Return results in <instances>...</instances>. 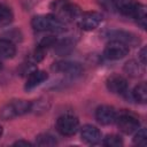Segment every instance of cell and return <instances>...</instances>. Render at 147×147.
<instances>
[{"label": "cell", "instance_id": "obj_1", "mask_svg": "<svg viewBox=\"0 0 147 147\" xmlns=\"http://www.w3.org/2000/svg\"><path fill=\"white\" fill-rule=\"evenodd\" d=\"M32 28L38 32H63L65 30V24L59 17L53 14L49 15H38L31 21Z\"/></svg>", "mask_w": 147, "mask_h": 147}, {"label": "cell", "instance_id": "obj_2", "mask_svg": "<svg viewBox=\"0 0 147 147\" xmlns=\"http://www.w3.org/2000/svg\"><path fill=\"white\" fill-rule=\"evenodd\" d=\"M51 9L55 13L54 15L64 23L69 21H77L82 14L80 8L70 0H54L51 5Z\"/></svg>", "mask_w": 147, "mask_h": 147}, {"label": "cell", "instance_id": "obj_3", "mask_svg": "<svg viewBox=\"0 0 147 147\" xmlns=\"http://www.w3.org/2000/svg\"><path fill=\"white\" fill-rule=\"evenodd\" d=\"M32 110V102L25 100H13L6 103L0 109V118L3 121L13 119L15 117L28 114Z\"/></svg>", "mask_w": 147, "mask_h": 147}, {"label": "cell", "instance_id": "obj_4", "mask_svg": "<svg viewBox=\"0 0 147 147\" xmlns=\"http://www.w3.org/2000/svg\"><path fill=\"white\" fill-rule=\"evenodd\" d=\"M55 127L62 136H74L79 127V121L76 116L64 114L61 115L55 123Z\"/></svg>", "mask_w": 147, "mask_h": 147}, {"label": "cell", "instance_id": "obj_5", "mask_svg": "<svg viewBox=\"0 0 147 147\" xmlns=\"http://www.w3.org/2000/svg\"><path fill=\"white\" fill-rule=\"evenodd\" d=\"M115 122L117 123L119 131H122L125 134H131V133L136 132L140 126L138 117L134 116L133 114H130L126 111H122L119 114L117 113V117H116Z\"/></svg>", "mask_w": 147, "mask_h": 147}, {"label": "cell", "instance_id": "obj_6", "mask_svg": "<svg viewBox=\"0 0 147 147\" xmlns=\"http://www.w3.org/2000/svg\"><path fill=\"white\" fill-rule=\"evenodd\" d=\"M102 18H103V16L101 13L86 11V13H82L79 15L77 23L80 29H83L85 31H92L100 25V23L102 22Z\"/></svg>", "mask_w": 147, "mask_h": 147}, {"label": "cell", "instance_id": "obj_7", "mask_svg": "<svg viewBox=\"0 0 147 147\" xmlns=\"http://www.w3.org/2000/svg\"><path fill=\"white\" fill-rule=\"evenodd\" d=\"M129 53V46L118 40H110L105 47L103 55L108 60H121Z\"/></svg>", "mask_w": 147, "mask_h": 147}, {"label": "cell", "instance_id": "obj_8", "mask_svg": "<svg viewBox=\"0 0 147 147\" xmlns=\"http://www.w3.org/2000/svg\"><path fill=\"white\" fill-rule=\"evenodd\" d=\"M117 117V111L115 110V108L110 107V106H100L96 108L95 110V118L100 124L103 125H109L115 123Z\"/></svg>", "mask_w": 147, "mask_h": 147}, {"label": "cell", "instance_id": "obj_9", "mask_svg": "<svg viewBox=\"0 0 147 147\" xmlns=\"http://www.w3.org/2000/svg\"><path fill=\"white\" fill-rule=\"evenodd\" d=\"M106 85L109 92L115 94H124L127 91V82L123 76L111 75L107 78Z\"/></svg>", "mask_w": 147, "mask_h": 147}, {"label": "cell", "instance_id": "obj_10", "mask_svg": "<svg viewBox=\"0 0 147 147\" xmlns=\"http://www.w3.org/2000/svg\"><path fill=\"white\" fill-rule=\"evenodd\" d=\"M82 140L90 145H96L101 140V132L100 130L94 125H84L80 130Z\"/></svg>", "mask_w": 147, "mask_h": 147}, {"label": "cell", "instance_id": "obj_11", "mask_svg": "<svg viewBox=\"0 0 147 147\" xmlns=\"http://www.w3.org/2000/svg\"><path fill=\"white\" fill-rule=\"evenodd\" d=\"M52 69L54 71L63 72V74L71 75V76H76L82 71V67L78 63L71 62V61H57L53 64Z\"/></svg>", "mask_w": 147, "mask_h": 147}, {"label": "cell", "instance_id": "obj_12", "mask_svg": "<svg viewBox=\"0 0 147 147\" xmlns=\"http://www.w3.org/2000/svg\"><path fill=\"white\" fill-rule=\"evenodd\" d=\"M48 78V75L47 72L42 71V70H33L31 72H29V76L26 78V82H25V86L24 88L30 91L37 86H39L41 83H44L46 79Z\"/></svg>", "mask_w": 147, "mask_h": 147}, {"label": "cell", "instance_id": "obj_13", "mask_svg": "<svg viewBox=\"0 0 147 147\" xmlns=\"http://www.w3.org/2000/svg\"><path fill=\"white\" fill-rule=\"evenodd\" d=\"M140 2H138L137 0H115L114 7L122 14L125 16H133L136 9L138 8Z\"/></svg>", "mask_w": 147, "mask_h": 147}, {"label": "cell", "instance_id": "obj_14", "mask_svg": "<svg viewBox=\"0 0 147 147\" xmlns=\"http://www.w3.org/2000/svg\"><path fill=\"white\" fill-rule=\"evenodd\" d=\"M109 38H111V40H118L121 42H124L127 46H133L137 42H139V39H137V37L130 32L126 31H121V30H114L110 31L108 33Z\"/></svg>", "mask_w": 147, "mask_h": 147}, {"label": "cell", "instance_id": "obj_15", "mask_svg": "<svg viewBox=\"0 0 147 147\" xmlns=\"http://www.w3.org/2000/svg\"><path fill=\"white\" fill-rule=\"evenodd\" d=\"M16 54V47L9 39H0V59H11Z\"/></svg>", "mask_w": 147, "mask_h": 147}, {"label": "cell", "instance_id": "obj_16", "mask_svg": "<svg viewBox=\"0 0 147 147\" xmlns=\"http://www.w3.org/2000/svg\"><path fill=\"white\" fill-rule=\"evenodd\" d=\"M132 96L137 102L145 103L147 101V87L145 83H140L132 91Z\"/></svg>", "mask_w": 147, "mask_h": 147}, {"label": "cell", "instance_id": "obj_17", "mask_svg": "<svg viewBox=\"0 0 147 147\" xmlns=\"http://www.w3.org/2000/svg\"><path fill=\"white\" fill-rule=\"evenodd\" d=\"M13 18H14V15L11 9L8 6L0 3V26L10 24Z\"/></svg>", "mask_w": 147, "mask_h": 147}, {"label": "cell", "instance_id": "obj_18", "mask_svg": "<svg viewBox=\"0 0 147 147\" xmlns=\"http://www.w3.org/2000/svg\"><path fill=\"white\" fill-rule=\"evenodd\" d=\"M132 17L136 20V22L142 29L146 28V17H147V15H146V7L142 3H139V6L136 9V11H134V14H133Z\"/></svg>", "mask_w": 147, "mask_h": 147}, {"label": "cell", "instance_id": "obj_19", "mask_svg": "<svg viewBox=\"0 0 147 147\" xmlns=\"http://www.w3.org/2000/svg\"><path fill=\"white\" fill-rule=\"evenodd\" d=\"M36 144L39 146H54L57 144V141L53 136H51L48 133H42L37 137Z\"/></svg>", "mask_w": 147, "mask_h": 147}, {"label": "cell", "instance_id": "obj_20", "mask_svg": "<svg viewBox=\"0 0 147 147\" xmlns=\"http://www.w3.org/2000/svg\"><path fill=\"white\" fill-rule=\"evenodd\" d=\"M54 47L56 48V52H57L59 54L63 55V54L69 53V52L72 49L74 45H72V42H71L69 39H65V40H62V41H59V42L56 41V42L54 44Z\"/></svg>", "mask_w": 147, "mask_h": 147}, {"label": "cell", "instance_id": "obj_21", "mask_svg": "<svg viewBox=\"0 0 147 147\" xmlns=\"http://www.w3.org/2000/svg\"><path fill=\"white\" fill-rule=\"evenodd\" d=\"M123 144V140L117 134H108L103 139V145L108 147H118Z\"/></svg>", "mask_w": 147, "mask_h": 147}, {"label": "cell", "instance_id": "obj_22", "mask_svg": "<svg viewBox=\"0 0 147 147\" xmlns=\"http://www.w3.org/2000/svg\"><path fill=\"white\" fill-rule=\"evenodd\" d=\"M133 141H134V144H137V145L145 146V145L147 144V133H146V130H145V129H138V130L136 131Z\"/></svg>", "mask_w": 147, "mask_h": 147}, {"label": "cell", "instance_id": "obj_23", "mask_svg": "<svg viewBox=\"0 0 147 147\" xmlns=\"http://www.w3.org/2000/svg\"><path fill=\"white\" fill-rule=\"evenodd\" d=\"M125 69H126L127 72H129L130 75H132V76H138V75L140 74V68H139V65H138L134 61L127 62L126 65H125Z\"/></svg>", "mask_w": 147, "mask_h": 147}, {"label": "cell", "instance_id": "obj_24", "mask_svg": "<svg viewBox=\"0 0 147 147\" xmlns=\"http://www.w3.org/2000/svg\"><path fill=\"white\" fill-rule=\"evenodd\" d=\"M139 57H140V61L142 64L146 63V47H142L140 53H139Z\"/></svg>", "mask_w": 147, "mask_h": 147}, {"label": "cell", "instance_id": "obj_25", "mask_svg": "<svg viewBox=\"0 0 147 147\" xmlns=\"http://www.w3.org/2000/svg\"><path fill=\"white\" fill-rule=\"evenodd\" d=\"M16 146H31L32 144H30L29 141H24V140H20V141H16L15 142Z\"/></svg>", "mask_w": 147, "mask_h": 147}, {"label": "cell", "instance_id": "obj_26", "mask_svg": "<svg viewBox=\"0 0 147 147\" xmlns=\"http://www.w3.org/2000/svg\"><path fill=\"white\" fill-rule=\"evenodd\" d=\"M2 131H3V130H2V126H1V125H0V137H1V136H2Z\"/></svg>", "mask_w": 147, "mask_h": 147}, {"label": "cell", "instance_id": "obj_27", "mask_svg": "<svg viewBox=\"0 0 147 147\" xmlns=\"http://www.w3.org/2000/svg\"><path fill=\"white\" fill-rule=\"evenodd\" d=\"M0 69H1V61H0Z\"/></svg>", "mask_w": 147, "mask_h": 147}]
</instances>
